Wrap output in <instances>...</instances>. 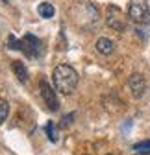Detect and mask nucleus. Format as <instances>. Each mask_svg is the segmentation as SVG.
<instances>
[{
  "instance_id": "1",
  "label": "nucleus",
  "mask_w": 150,
  "mask_h": 155,
  "mask_svg": "<svg viewBox=\"0 0 150 155\" xmlns=\"http://www.w3.org/2000/svg\"><path fill=\"white\" fill-rule=\"evenodd\" d=\"M52 80L56 91H60L61 94H70L78 87V72L70 65H58L52 72Z\"/></svg>"
},
{
  "instance_id": "4",
  "label": "nucleus",
  "mask_w": 150,
  "mask_h": 155,
  "mask_svg": "<svg viewBox=\"0 0 150 155\" xmlns=\"http://www.w3.org/2000/svg\"><path fill=\"white\" fill-rule=\"evenodd\" d=\"M128 89H130V92H132V96L135 100L143 98L145 92H146V80H145V76H141L137 72L132 74L128 78Z\"/></svg>"
},
{
  "instance_id": "13",
  "label": "nucleus",
  "mask_w": 150,
  "mask_h": 155,
  "mask_svg": "<svg viewBox=\"0 0 150 155\" xmlns=\"http://www.w3.org/2000/svg\"><path fill=\"white\" fill-rule=\"evenodd\" d=\"M8 45H9V48H13V50H21V41H17L15 35H9V37H8Z\"/></svg>"
},
{
  "instance_id": "16",
  "label": "nucleus",
  "mask_w": 150,
  "mask_h": 155,
  "mask_svg": "<svg viewBox=\"0 0 150 155\" xmlns=\"http://www.w3.org/2000/svg\"><path fill=\"white\" fill-rule=\"evenodd\" d=\"M107 155H113V153H107Z\"/></svg>"
},
{
  "instance_id": "12",
  "label": "nucleus",
  "mask_w": 150,
  "mask_h": 155,
  "mask_svg": "<svg viewBox=\"0 0 150 155\" xmlns=\"http://www.w3.org/2000/svg\"><path fill=\"white\" fill-rule=\"evenodd\" d=\"M134 150H137V151H145V153H150V140H143V142L135 144Z\"/></svg>"
},
{
  "instance_id": "3",
  "label": "nucleus",
  "mask_w": 150,
  "mask_h": 155,
  "mask_svg": "<svg viewBox=\"0 0 150 155\" xmlns=\"http://www.w3.org/2000/svg\"><path fill=\"white\" fill-rule=\"evenodd\" d=\"M21 50H22L26 55H30V57H37V55H41L43 46H41V41H39L35 35L26 33V35L21 39Z\"/></svg>"
},
{
  "instance_id": "11",
  "label": "nucleus",
  "mask_w": 150,
  "mask_h": 155,
  "mask_svg": "<svg viewBox=\"0 0 150 155\" xmlns=\"http://www.w3.org/2000/svg\"><path fill=\"white\" fill-rule=\"evenodd\" d=\"M8 114H9V105H8V102H6V100H0V124L8 118Z\"/></svg>"
},
{
  "instance_id": "2",
  "label": "nucleus",
  "mask_w": 150,
  "mask_h": 155,
  "mask_svg": "<svg viewBox=\"0 0 150 155\" xmlns=\"http://www.w3.org/2000/svg\"><path fill=\"white\" fill-rule=\"evenodd\" d=\"M128 18L135 24L150 22V6L146 0H132L128 4Z\"/></svg>"
},
{
  "instance_id": "8",
  "label": "nucleus",
  "mask_w": 150,
  "mask_h": 155,
  "mask_svg": "<svg viewBox=\"0 0 150 155\" xmlns=\"http://www.w3.org/2000/svg\"><path fill=\"white\" fill-rule=\"evenodd\" d=\"M11 68H13V72H15V76H17L19 81H22V83L28 81V70H26L24 63H21V61H13V63H11Z\"/></svg>"
},
{
  "instance_id": "14",
  "label": "nucleus",
  "mask_w": 150,
  "mask_h": 155,
  "mask_svg": "<svg viewBox=\"0 0 150 155\" xmlns=\"http://www.w3.org/2000/svg\"><path fill=\"white\" fill-rule=\"evenodd\" d=\"M72 118H74V114H69V116H65V118H63V122H61V126H63V127H65V126H69Z\"/></svg>"
},
{
  "instance_id": "5",
  "label": "nucleus",
  "mask_w": 150,
  "mask_h": 155,
  "mask_svg": "<svg viewBox=\"0 0 150 155\" xmlns=\"http://www.w3.org/2000/svg\"><path fill=\"white\" fill-rule=\"evenodd\" d=\"M106 22H107L109 28H113L115 31H124V28H126L124 17L121 15V9L115 8V6H109L107 8V18H106Z\"/></svg>"
},
{
  "instance_id": "9",
  "label": "nucleus",
  "mask_w": 150,
  "mask_h": 155,
  "mask_svg": "<svg viewBox=\"0 0 150 155\" xmlns=\"http://www.w3.org/2000/svg\"><path fill=\"white\" fill-rule=\"evenodd\" d=\"M37 11H39V15H41L43 18H52V17H54V13H56L54 6H52L50 2H41V4H39V8H37Z\"/></svg>"
},
{
  "instance_id": "6",
  "label": "nucleus",
  "mask_w": 150,
  "mask_h": 155,
  "mask_svg": "<svg viewBox=\"0 0 150 155\" xmlns=\"http://www.w3.org/2000/svg\"><path fill=\"white\" fill-rule=\"evenodd\" d=\"M41 96L46 104V107L50 111H58L60 109V102H58V96H56V91L50 87V83L41 81Z\"/></svg>"
},
{
  "instance_id": "10",
  "label": "nucleus",
  "mask_w": 150,
  "mask_h": 155,
  "mask_svg": "<svg viewBox=\"0 0 150 155\" xmlns=\"http://www.w3.org/2000/svg\"><path fill=\"white\" fill-rule=\"evenodd\" d=\"M46 133H48V139H50L52 142H58V140H60L58 127L54 126V122H48V124H46Z\"/></svg>"
},
{
  "instance_id": "7",
  "label": "nucleus",
  "mask_w": 150,
  "mask_h": 155,
  "mask_svg": "<svg viewBox=\"0 0 150 155\" xmlns=\"http://www.w3.org/2000/svg\"><path fill=\"white\" fill-rule=\"evenodd\" d=\"M95 46H97V50L102 55H111V54L115 52V43L111 41V39H107V37H100Z\"/></svg>"
},
{
  "instance_id": "15",
  "label": "nucleus",
  "mask_w": 150,
  "mask_h": 155,
  "mask_svg": "<svg viewBox=\"0 0 150 155\" xmlns=\"http://www.w3.org/2000/svg\"><path fill=\"white\" fill-rule=\"evenodd\" d=\"M134 155H150V153H145V151H137V153H134Z\"/></svg>"
}]
</instances>
